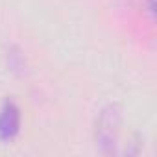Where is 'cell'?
<instances>
[{"mask_svg":"<svg viewBox=\"0 0 157 157\" xmlns=\"http://www.w3.org/2000/svg\"><path fill=\"white\" fill-rule=\"evenodd\" d=\"M120 126H122L120 105L115 102L104 105L96 117V128H94V142H96V150L100 153L111 155L117 151Z\"/></svg>","mask_w":157,"mask_h":157,"instance_id":"1","label":"cell"},{"mask_svg":"<svg viewBox=\"0 0 157 157\" xmlns=\"http://www.w3.org/2000/svg\"><path fill=\"white\" fill-rule=\"evenodd\" d=\"M21 131V109L13 100H4L0 105V142H11Z\"/></svg>","mask_w":157,"mask_h":157,"instance_id":"2","label":"cell"},{"mask_svg":"<svg viewBox=\"0 0 157 157\" xmlns=\"http://www.w3.org/2000/svg\"><path fill=\"white\" fill-rule=\"evenodd\" d=\"M10 67H11L13 70H17V68H22V67H24V56H22L21 52H17L15 48H11V50H10Z\"/></svg>","mask_w":157,"mask_h":157,"instance_id":"3","label":"cell"}]
</instances>
